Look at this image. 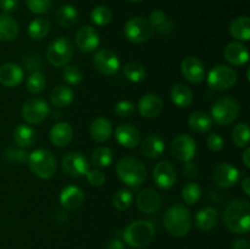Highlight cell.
Returning <instances> with one entry per match:
<instances>
[{
  "mask_svg": "<svg viewBox=\"0 0 250 249\" xmlns=\"http://www.w3.org/2000/svg\"><path fill=\"white\" fill-rule=\"evenodd\" d=\"M207 145L210 150L217 153V151H220L224 149L225 141H224V138H222V137H220L217 133H210L207 138Z\"/></svg>",
  "mask_w": 250,
  "mask_h": 249,
  "instance_id": "cell-48",
  "label": "cell"
},
{
  "mask_svg": "<svg viewBox=\"0 0 250 249\" xmlns=\"http://www.w3.org/2000/svg\"><path fill=\"white\" fill-rule=\"evenodd\" d=\"M238 102L231 95L219 98L211 107V119L220 126H229L233 124L239 115Z\"/></svg>",
  "mask_w": 250,
  "mask_h": 249,
  "instance_id": "cell-6",
  "label": "cell"
},
{
  "mask_svg": "<svg viewBox=\"0 0 250 249\" xmlns=\"http://www.w3.org/2000/svg\"><path fill=\"white\" fill-rule=\"evenodd\" d=\"M161 198L156 190L151 188L143 189L137 197V207L142 212L146 214H151L155 212L160 208Z\"/></svg>",
  "mask_w": 250,
  "mask_h": 249,
  "instance_id": "cell-25",
  "label": "cell"
},
{
  "mask_svg": "<svg viewBox=\"0 0 250 249\" xmlns=\"http://www.w3.org/2000/svg\"><path fill=\"white\" fill-rule=\"evenodd\" d=\"M128 1H131V2H139V1H142V0H128Z\"/></svg>",
  "mask_w": 250,
  "mask_h": 249,
  "instance_id": "cell-59",
  "label": "cell"
},
{
  "mask_svg": "<svg viewBox=\"0 0 250 249\" xmlns=\"http://www.w3.org/2000/svg\"><path fill=\"white\" fill-rule=\"evenodd\" d=\"M181 72L183 77L190 83H202L205 78L204 63L195 56H187L181 63Z\"/></svg>",
  "mask_w": 250,
  "mask_h": 249,
  "instance_id": "cell-17",
  "label": "cell"
},
{
  "mask_svg": "<svg viewBox=\"0 0 250 249\" xmlns=\"http://www.w3.org/2000/svg\"><path fill=\"white\" fill-rule=\"evenodd\" d=\"M0 7L4 14L9 15L10 12L16 11V9L19 7V0H0Z\"/></svg>",
  "mask_w": 250,
  "mask_h": 249,
  "instance_id": "cell-52",
  "label": "cell"
},
{
  "mask_svg": "<svg viewBox=\"0 0 250 249\" xmlns=\"http://www.w3.org/2000/svg\"><path fill=\"white\" fill-rule=\"evenodd\" d=\"M61 167L63 172L70 177H82L89 170V161L84 154L80 151H71L62 158Z\"/></svg>",
  "mask_w": 250,
  "mask_h": 249,
  "instance_id": "cell-13",
  "label": "cell"
},
{
  "mask_svg": "<svg viewBox=\"0 0 250 249\" xmlns=\"http://www.w3.org/2000/svg\"><path fill=\"white\" fill-rule=\"evenodd\" d=\"M12 139H14V143L20 148H29L36 142L37 133L31 126L22 124L14 129Z\"/></svg>",
  "mask_w": 250,
  "mask_h": 249,
  "instance_id": "cell-28",
  "label": "cell"
},
{
  "mask_svg": "<svg viewBox=\"0 0 250 249\" xmlns=\"http://www.w3.org/2000/svg\"><path fill=\"white\" fill-rule=\"evenodd\" d=\"M202 197V188L198 183L189 182L183 187L182 189V199L186 204L194 205Z\"/></svg>",
  "mask_w": 250,
  "mask_h": 249,
  "instance_id": "cell-41",
  "label": "cell"
},
{
  "mask_svg": "<svg viewBox=\"0 0 250 249\" xmlns=\"http://www.w3.org/2000/svg\"><path fill=\"white\" fill-rule=\"evenodd\" d=\"M53 0H26L29 11L37 15H43L50 10Z\"/></svg>",
  "mask_w": 250,
  "mask_h": 249,
  "instance_id": "cell-45",
  "label": "cell"
},
{
  "mask_svg": "<svg viewBox=\"0 0 250 249\" xmlns=\"http://www.w3.org/2000/svg\"><path fill=\"white\" fill-rule=\"evenodd\" d=\"M171 100L178 107H188L193 102V92L188 85L177 83L171 89Z\"/></svg>",
  "mask_w": 250,
  "mask_h": 249,
  "instance_id": "cell-32",
  "label": "cell"
},
{
  "mask_svg": "<svg viewBox=\"0 0 250 249\" xmlns=\"http://www.w3.org/2000/svg\"><path fill=\"white\" fill-rule=\"evenodd\" d=\"M217 222H219V211L215 208H203L195 215V224L200 231H211L216 227Z\"/></svg>",
  "mask_w": 250,
  "mask_h": 249,
  "instance_id": "cell-27",
  "label": "cell"
},
{
  "mask_svg": "<svg viewBox=\"0 0 250 249\" xmlns=\"http://www.w3.org/2000/svg\"><path fill=\"white\" fill-rule=\"evenodd\" d=\"M148 21L153 26V28H159L167 21V19H166V15L163 10H154V11L150 12Z\"/></svg>",
  "mask_w": 250,
  "mask_h": 249,
  "instance_id": "cell-49",
  "label": "cell"
},
{
  "mask_svg": "<svg viewBox=\"0 0 250 249\" xmlns=\"http://www.w3.org/2000/svg\"><path fill=\"white\" fill-rule=\"evenodd\" d=\"M75 43L76 46L83 53H92L99 46V33L94 27L83 26L76 33Z\"/></svg>",
  "mask_w": 250,
  "mask_h": 249,
  "instance_id": "cell-16",
  "label": "cell"
},
{
  "mask_svg": "<svg viewBox=\"0 0 250 249\" xmlns=\"http://www.w3.org/2000/svg\"><path fill=\"white\" fill-rule=\"evenodd\" d=\"M229 34L239 42H248L250 39V19L248 16H239L229 23Z\"/></svg>",
  "mask_w": 250,
  "mask_h": 249,
  "instance_id": "cell-30",
  "label": "cell"
},
{
  "mask_svg": "<svg viewBox=\"0 0 250 249\" xmlns=\"http://www.w3.org/2000/svg\"><path fill=\"white\" fill-rule=\"evenodd\" d=\"M171 154L178 161H192L197 155V143L188 134H178L171 142Z\"/></svg>",
  "mask_w": 250,
  "mask_h": 249,
  "instance_id": "cell-12",
  "label": "cell"
},
{
  "mask_svg": "<svg viewBox=\"0 0 250 249\" xmlns=\"http://www.w3.org/2000/svg\"><path fill=\"white\" fill-rule=\"evenodd\" d=\"M23 77V70L16 63L7 62L0 66V83L5 87H17L22 83Z\"/></svg>",
  "mask_w": 250,
  "mask_h": 249,
  "instance_id": "cell-21",
  "label": "cell"
},
{
  "mask_svg": "<svg viewBox=\"0 0 250 249\" xmlns=\"http://www.w3.org/2000/svg\"><path fill=\"white\" fill-rule=\"evenodd\" d=\"M106 249H125V246H124V243L120 241V239L114 238L110 241L109 244H107Z\"/></svg>",
  "mask_w": 250,
  "mask_h": 249,
  "instance_id": "cell-55",
  "label": "cell"
},
{
  "mask_svg": "<svg viewBox=\"0 0 250 249\" xmlns=\"http://www.w3.org/2000/svg\"><path fill=\"white\" fill-rule=\"evenodd\" d=\"M146 68L138 62H127L124 66V76L133 83H139L146 78Z\"/></svg>",
  "mask_w": 250,
  "mask_h": 249,
  "instance_id": "cell-38",
  "label": "cell"
},
{
  "mask_svg": "<svg viewBox=\"0 0 250 249\" xmlns=\"http://www.w3.org/2000/svg\"><path fill=\"white\" fill-rule=\"evenodd\" d=\"M136 111V105L129 100H121L115 106V114L119 117H129Z\"/></svg>",
  "mask_w": 250,
  "mask_h": 249,
  "instance_id": "cell-46",
  "label": "cell"
},
{
  "mask_svg": "<svg viewBox=\"0 0 250 249\" xmlns=\"http://www.w3.org/2000/svg\"><path fill=\"white\" fill-rule=\"evenodd\" d=\"M164 109V102L158 94H149L143 95L138 102V111L141 116L146 119H155L161 114Z\"/></svg>",
  "mask_w": 250,
  "mask_h": 249,
  "instance_id": "cell-18",
  "label": "cell"
},
{
  "mask_svg": "<svg viewBox=\"0 0 250 249\" xmlns=\"http://www.w3.org/2000/svg\"><path fill=\"white\" fill-rule=\"evenodd\" d=\"M93 65L99 73L104 76H114L120 70V59L111 49H100L93 56Z\"/></svg>",
  "mask_w": 250,
  "mask_h": 249,
  "instance_id": "cell-11",
  "label": "cell"
},
{
  "mask_svg": "<svg viewBox=\"0 0 250 249\" xmlns=\"http://www.w3.org/2000/svg\"><path fill=\"white\" fill-rule=\"evenodd\" d=\"M20 27L16 20L7 14H0V42L14 41L19 36Z\"/></svg>",
  "mask_w": 250,
  "mask_h": 249,
  "instance_id": "cell-29",
  "label": "cell"
},
{
  "mask_svg": "<svg viewBox=\"0 0 250 249\" xmlns=\"http://www.w3.org/2000/svg\"><path fill=\"white\" fill-rule=\"evenodd\" d=\"M56 22L62 28H72L78 21V11L73 5H62L55 15Z\"/></svg>",
  "mask_w": 250,
  "mask_h": 249,
  "instance_id": "cell-33",
  "label": "cell"
},
{
  "mask_svg": "<svg viewBox=\"0 0 250 249\" xmlns=\"http://www.w3.org/2000/svg\"><path fill=\"white\" fill-rule=\"evenodd\" d=\"M85 177L87 181L89 182L90 186H94V187H100L105 183L106 181V176L103 171H100L99 168H93V170H88V172L85 173Z\"/></svg>",
  "mask_w": 250,
  "mask_h": 249,
  "instance_id": "cell-47",
  "label": "cell"
},
{
  "mask_svg": "<svg viewBox=\"0 0 250 249\" xmlns=\"http://www.w3.org/2000/svg\"><path fill=\"white\" fill-rule=\"evenodd\" d=\"M155 236V226L153 222L146 220H137L131 222L125 228L122 237L125 242L132 248H146L153 242Z\"/></svg>",
  "mask_w": 250,
  "mask_h": 249,
  "instance_id": "cell-2",
  "label": "cell"
},
{
  "mask_svg": "<svg viewBox=\"0 0 250 249\" xmlns=\"http://www.w3.org/2000/svg\"><path fill=\"white\" fill-rule=\"evenodd\" d=\"M84 203V192L77 186H66L60 193V204L67 211H73Z\"/></svg>",
  "mask_w": 250,
  "mask_h": 249,
  "instance_id": "cell-19",
  "label": "cell"
},
{
  "mask_svg": "<svg viewBox=\"0 0 250 249\" xmlns=\"http://www.w3.org/2000/svg\"><path fill=\"white\" fill-rule=\"evenodd\" d=\"M141 144V151L146 158L158 159L165 151V142L159 134H148Z\"/></svg>",
  "mask_w": 250,
  "mask_h": 249,
  "instance_id": "cell-23",
  "label": "cell"
},
{
  "mask_svg": "<svg viewBox=\"0 0 250 249\" xmlns=\"http://www.w3.org/2000/svg\"><path fill=\"white\" fill-rule=\"evenodd\" d=\"M62 78L67 84L76 85L82 82L83 73L81 68L76 65H66L62 71Z\"/></svg>",
  "mask_w": 250,
  "mask_h": 249,
  "instance_id": "cell-43",
  "label": "cell"
},
{
  "mask_svg": "<svg viewBox=\"0 0 250 249\" xmlns=\"http://www.w3.org/2000/svg\"><path fill=\"white\" fill-rule=\"evenodd\" d=\"M153 180L161 189H170L175 186L177 180L176 168L167 160H163L155 165L153 170Z\"/></svg>",
  "mask_w": 250,
  "mask_h": 249,
  "instance_id": "cell-14",
  "label": "cell"
},
{
  "mask_svg": "<svg viewBox=\"0 0 250 249\" xmlns=\"http://www.w3.org/2000/svg\"><path fill=\"white\" fill-rule=\"evenodd\" d=\"M114 160V153L107 146H99L92 153L90 163L98 168L109 167Z\"/></svg>",
  "mask_w": 250,
  "mask_h": 249,
  "instance_id": "cell-36",
  "label": "cell"
},
{
  "mask_svg": "<svg viewBox=\"0 0 250 249\" xmlns=\"http://www.w3.org/2000/svg\"><path fill=\"white\" fill-rule=\"evenodd\" d=\"M225 59L233 66H243L248 62V49L241 42H232L225 48Z\"/></svg>",
  "mask_w": 250,
  "mask_h": 249,
  "instance_id": "cell-24",
  "label": "cell"
},
{
  "mask_svg": "<svg viewBox=\"0 0 250 249\" xmlns=\"http://www.w3.org/2000/svg\"><path fill=\"white\" fill-rule=\"evenodd\" d=\"M242 160H243V164L246 165V167H250V148L247 146L246 150L242 154Z\"/></svg>",
  "mask_w": 250,
  "mask_h": 249,
  "instance_id": "cell-56",
  "label": "cell"
},
{
  "mask_svg": "<svg viewBox=\"0 0 250 249\" xmlns=\"http://www.w3.org/2000/svg\"><path fill=\"white\" fill-rule=\"evenodd\" d=\"M233 249H250L249 242L247 239H237L234 241L233 246H232Z\"/></svg>",
  "mask_w": 250,
  "mask_h": 249,
  "instance_id": "cell-54",
  "label": "cell"
},
{
  "mask_svg": "<svg viewBox=\"0 0 250 249\" xmlns=\"http://www.w3.org/2000/svg\"><path fill=\"white\" fill-rule=\"evenodd\" d=\"M5 159L10 163L23 164L28 159V153L22 148H16V146H9L5 149Z\"/></svg>",
  "mask_w": 250,
  "mask_h": 249,
  "instance_id": "cell-44",
  "label": "cell"
},
{
  "mask_svg": "<svg viewBox=\"0 0 250 249\" xmlns=\"http://www.w3.org/2000/svg\"><path fill=\"white\" fill-rule=\"evenodd\" d=\"M115 138L117 143L124 148L133 149L141 143V133L138 128L131 124H122L115 131Z\"/></svg>",
  "mask_w": 250,
  "mask_h": 249,
  "instance_id": "cell-20",
  "label": "cell"
},
{
  "mask_svg": "<svg viewBox=\"0 0 250 249\" xmlns=\"http://www.w3.org/2000/svg\"><path fill=\"white\" fill-rule=\"evenodd\" d=\"M224 222L233 233L246 234L250 229V204L247 199H234L224 212Z\"/></svg>",
  "mask_w": 250,
  "mask_h": 249,
  "instance_id": "cell-1",
  "label": "cell"
},
{
  "mask_svg": "<svg viewBox=\"0 0 250 249\" xmlns=\"http://www.w3.org/2000/svg\"><path fill=\"white\" fill-rule=\"evenodd\" d=\"M242 185V189H243V192L246 193L247 197H249L250 195V178L249 177H246L243 181L241 182Z\"/></svg>",
  "mask_w": 250,
  "mask_h": 249,
  "instance_id": "cell-57",
  "label": "cell"
},
{
  "mask_svg": "<svg viewBox=\"0 0 250 249\" xmlns=\"http://www.w3.org/2000/svg\"><path fill=\"white\" fill-rule=\"evenodd\" d=\"M188 126L197 133H207L212 127V119L204 111H194L188 117Z\"/></svg>",
  "mask_w": 250,
  "mask_h": 249,
  "instance_id": "cell-31",
  "label": "cell"
},
{
  "mask_svg": "<svg viewBox=\"0 0 250 249\" xmlns=\"http://www.w3.org/2000/svg\"><path fill=\"white\" fill-rule=\"evenodd\" d=\"M241 177V172L236 166L229 163H221L214 168L212 178L214 182L221 188L233 187Z\"/></svg>",
  "mask_w": 250,
  "mask_h": 249,
  "instance_id": "cell-15",
  "label": "cell"
},
{
  "mask_svg": "<svg viewBox=\"0 0 250 249\" xmlns=\"http://www.w3.org/2000/svg\"><path fill=\"white\" fill-rule=\"evenodd\" d=\"M23 66L26 67V70L34 72V71H39V68L42 67V61L39 56L28 55L23 59Z\"/></svg>",
  "mask_w": 250,
  "mask_h": 249,
  "instance_id": "cell-50",
  "label": "cell"
},
{
  "mask_svg": "<svg viewBox=\"0 0 250 249\" xmlns=\"http://www.w3.org/2000/svg\"><path fill=\"white\" fill-rule=\"evenodd\" d=\"M158 29V32L160 34H168L173 29V23L171 21H166L163 26H160Z\"/></svg>",
  "mask_w": 250,
  "mask_h": 249,
  "instance_id": "cell-53",
  "label": "cell"
},
{
  "mask_svg": "<svg viewBox=\"0 0 250 249\" xmlns=\"http://www.w3.org/2000/svg\"><path fill=\"white\" fill-rule=\"evenodd\" d=\"M49 31H50V21L44 17H39V19L33 20L28 24L27 33H28L29 38L33 41H42L48 36Z\"/></svg>",
  "mask_w": 250,
  "mask_h": 249,
  "instance_id": "cell-35",
  "label": "cell"
},
{
  "mask_svg": "<svg viewBox=\"0 0 250 249\" xmlns=\"http://www.w3.org/2000/svg\"><path fill=\"white\" fill-rule=\"evenodd\" d=\"M164 225L166 231L173 237H183L190 229L189 210L182 204H176L168 208L164 215Z\"/></svg>",
  "mask_w": 250,
  "mask_h": 249,
  "instance_id": "cell-4",
  "label": "cell"
},
{
  "mask_svg": "<svg viewBox=\"0 0 250 249\" xmlns=\"http://www.w3.org/2000/svg\"><path fill=\"white\" fill-rule=\"evenodd\" d=\"M73 90L68 85L60 84L50 93V102L55 107H66L73 102Z\"/></svg>",
  "mask_w": 250,
  "mask_h": 249,
  "instance_id": "cell-34",
  "label": "cell"
},
{
  "mask_svg": "<svg viewBox=\"0 0 250 249\" xmlns=\"http://www.w3.org/2000/svg\"><path fill=\"white\" fill-rule=\"evenodd\" d=\"M132 200H133V195H132L131 190L122 188V189L117 190L112 197V205L120 211H124L131 207Z\"/></svg>",
  "mask_w": 250,
  "mask_h": 249,
  "instance_id": "cell-42",
  "label": "cell"
},
{
  "mask_svg": "<svg viewBox=\"0 0 250 249\" xmlns=\"http://www.w3.org/2000/svg\"><path fill=\"white\" fill-rule=\"evenodd\" d=\"M75 46L72 42L65 37L54 39L46 49V59L54 67H65L73 58Z\"/></svg>",
  "mask_w": 250,
  "mask_h": 249,
  "instance_id": "cell-7",
  "label": "cell"
},
{
  "mask_svg": "<svg viewBox=\"0 0 250 249\" xmlns=\"http://www.w3.org/2000/svg\"><path fill=\"white\" fill-rule=\"evenodd\" d=\"M208 85L211 89L227 90L233 87L237 82V73L232 67L227 65H216L208 73Z\"/></svg>",
  "mask_w": 250,
  "mask_h": 249,
  "instance_id": "cell-8",
  "label": "cell"
},
{
  "mask_svg": "<svg viewBox=\"0 0 250 249\" xmlns=\"http://www.w3.org/2000/svg\"><path fill=\"white\" fill-rule=\"evenodd\" d=\"M49 138L55 146H59V148L67 146L73 138L72 127L68 122H58L50 128Z\"/></svg>",
  "mask_w": 250,
  "mask_h": 249,
  "instance_id": "cell-22",
  "label": "cell"
},
{
  "mask_svg": "<svg viewBox=\"0 0 250 249\" xmlns=\"http://www.w3.org/2000/svg\"><path fill=\"white\" fill-rule=\"evenodd\" d=\"M45 76H44V73L42 72V71H34V72H31V75L27 77L26 87L27 89H28V92L32 93V94H39V93H42L45 89Z\"/></svg>",
  "mask_w": 250,
  "mask_h": 249,
  "instance_id": "cell-37",
  "label": "cell"
},
{
  "mask_svg": "<svg viewBox=\"0 0 250 249\" xmlns=\"http://www.w3.org/2000/svg\"><path fill=\"white\" fill-rule=\"evenodd\" d=\"M249 126L246 122H242L234 126L233 131H232V139L236 146L239 148H244L248 145L249 143Z\"/></svg>",
  "mask_w": 250,
  "mask_h": 249,
  "instance_id": "cell-40",
  "label": "cell"
},
{
  "mask_svg": "<svg viewBox=\"0 0 250 249\" xmlns=\"http://www.w3.org/2000/svg\"><path fill=\"white\" fill-rule=\"evenodd\" d=\"M90 137L98 143H104L111 137L112 124L106 117H97L89 127Z\"/></svg>",
  "mask_w": 250,
  "mask_h": 249,
  "instance_id": "cell-26",
  "label": "cell"
},
{
  "mask_svg": "<svg viewBox=\"0 0 250 249\" xmlns=\"http://www.w3.org/2000/svg\"><path fill=\"white\" fill-rule=\"evenodd\" d=\"M90 20L95 26L104 27L109 24L112 20V12L109 7L104 6V5H99L95 6L90 12Z\"/></svg>",
  "mask_w": 250,
  "mask_h": 249,
  "instance_id": "cell-39",
  "label": "cell"
},
{
  "mask_svg": "<svg viewBox=\"0 0 250 249\" xmlns=\"http://www.w3.org/2000/svg\"><path fill=\"white\" fill-rule=\"evenodd\" d=\"M22 117L27 124H41L50 114L49 104L42 98H31L22 106Z\"/></svg>",
  "mask_w": 250,
  "mask_h": 249,
  "instance_id": "cell-10",
  "label": "cell"
},
{
  "mask_svg": "<svg viewBox=\"0 0 250 249\" xmlns=\"http://www.w3.org/2000/svg\"><path fill=\"white\" fill-rule=\"evenodd\" d=\"M250 70H249V68H248V70H247V80H248V81H250Z\"/></svg>",
  "mask_w": 250,
  "mask_h": 249,
  "instance_id": "cell-58",
  "label": "cell"
},
{
  "mask_svg": "<svg viewBox=\"0 0 250 249\" xmlns=\"http://www.w3.org/2000/svg\"><path fill=\"white\" fill-rule=\"evenodd\" d=\"M125 36L132 43H143L153 37L154 28L146 17L136 16L125 24Z\"/></svg>",
  "mask_w": 250,
  "mask_h": 249,
  "instance_id": "cell-9",
  "label": "cell"
},
{
  "mask_svg": "<svg viewBox=\"0 0 250 249\" xmlns=\"http://www.w3.org/2000/svg\"><path fill=\"white\" fill-rule=\"evenodd\" d=\"M29 170L42 180H49L55 175L56 159L48 149L39 148L32 151L27 159Z\"/></svg>",
  "mask_w": 250,
  "mask_h": 249,
  "instance_id": "cell-5",
  "label": "cell"
},
{
  "mask_svg": "<svg viewBox=\"0 0 250 249\" xmlns=\"http://www.w3.org/2000/svg\"><path fill=\"white\" fill-rule=\"evenodd\" d=\"M116 173L120 180L129 187H138L146 181V167L139 159L125 156L116 164Z\"/></svg>",
  "mask_w": 250,
  "mask_h": 249,
  "instance_id": "cell-3",
  "label": "cell"
},
{
  "mask_svg": "<svg viewBox=\"0 0 250 249\" xmlns=\"http://www.w3.org/2000/svg\"><path fill=\"white\" fill-rule=\"evenodd\" d=\"M183 175L186 178H189V180H194L198 176V167L192 161H187L183 166Z\"/></svg>",
  "mask_w": 250,
  "mask_h": 249,
  "instance_id": "cell-51",
  "label": "cell"
}]
</instances>
